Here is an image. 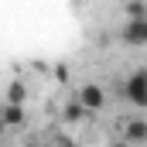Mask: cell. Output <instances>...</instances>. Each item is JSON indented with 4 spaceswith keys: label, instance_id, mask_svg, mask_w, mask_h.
Segmentation results:
<instances>
[{
    "label": "cell",
    "instance_id": "6da1fadb",
    "mask_svg": "<svg viewBox=\"0 0 147 147\" xmlns=\"http://www.w3.org/2000/svg\"><path fill=\"white\" fill-rule=\"evenodd\" d=\"M123 92H127V99H130L134 106H147V72L144 69H137V72L127 79Z\"/></svg>",
    "mask_w": 147,
    "mask_h": 147
},
{
    "label": "cell",
    "instance_id": "7a4b0ae2",
    "mask_svg": "<svg viewBox=\"0 0 147 147\" xmlns=\"http://www.w3.org/2000/svg\"><path fill=\"white\" fill-rule=\"evenodd\" d=\"M75 103H79L86 113H96V110H103V106H106V92H103V86L89 82V86H82V89H79V99H75Z\"/></svg>",
    "mask_w": 147,
    "mask_h": 147
},
{
    "label": "cell",
    "instance_id": "3957f363",
    "mask_svg": "<svg viewBox=\"0 0 147 147\" xmlns=\"http://www.w3.org/2000/svg\"><path fill=\"white\" fill-rule=\"evenodd\" d=\"M123 41H127V45H147V17L127 21V24H123Z\"/></svg>",
    "mask_w": 147,
    "mask_h": 147
},
{
    "label": "cell",
    "instance_id": "277c9868",
    "mask_svg": "<svg viewBox=\"0 0 147 147\" xmlns=\"http://www.w3.org/2000/svg\"><path fill=\"white\" fill-rule=\"evenodd\" d=\"M144 140H147V123L144 120H130L123 127V144L134 147V144H144Z\"/></svg>",
    "mask_w": 147,
    "mask_h": 147
},
{
    "label": "cell",
    "instance_id": "5b68a950",
    "mask_svg": "<svg viewBox=\"0 0 147 147\" xmlns=\"http://www.w3.org/2000/svg\"><path fill=\"white\" fill-rule=\"evenodd\" d=\"M0 120H3L7 127H21V123H24V106H7V103H3V106H0Z\"/></svg>",
    "mask_w": 147,
    "mask_h": 147
},
{
    "label": "cell",
    "instance_id": "8992f818",
    "mask_svg": "<svg viewBox=\"0 0 147 147\" xmlns=\"http://www.w3.org/2000/svg\"><path fill=\"white\" fill-rule=\"evenodd\" d=\"M24 96H28V92H24L21 82H10V86H7V106H24Z\"/></svg>",
    "mask_w": 147,
    "mask_h": 147
},
{
    "label": "cell",
    "instance_id": "52a82bcc",
    "mask_svg": "<svg viewBox=\"0 0 147 147\" xmlns=\"http://www.w3.org/2000/svg\"><path fill=\"white\" fill-rule=\"evenodd\" d=\"M82 116H86V110H82L79 103H69V106H65V120H69V123H79Z\"/></svg>",
    "mask_w": 147,
    "mask_h": 147
},
{
    "label": "cell",
    "instance_id": "ba28073f",
    "mask_svg": "<svg viewBox=\"0 0 147 147\" xmlns=\"http://www.w3.org/2000/svg\"><path fill=\"white\" fill-rule=\"evenodd\" d=\"M51 147H72V140H69V137H58V140H55Z\"/></svg>",
    "mask_w": 147,
    "mask_h": 147
},
{
    "label": "cell",
    "instance_id": "9c48e42d",
    "mask_svg": "<svg viewBox=\"0 0 147 147\" xmlns=\"http://www.w3.org/2000/svg\"><path fill=\"white\" fill-rule=\"evenodd\" d=\"M110 147H127V144H123V140H113V144H110Z\"/></svg>",
    "mask_w": 147,
    "mask_h": 147
}]
</instances>
